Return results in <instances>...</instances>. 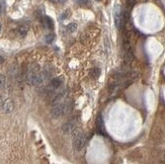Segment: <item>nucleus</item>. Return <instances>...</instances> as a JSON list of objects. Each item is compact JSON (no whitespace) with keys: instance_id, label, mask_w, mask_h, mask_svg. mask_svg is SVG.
I'll list each match as a JSON object with an SVG mask.
<instances>
[{"instance_id":"1","label":"nucleus","mask_w":165,"mask_h":164,"mask_svg":"<svg viewBox=\"0 0 165 164\" xmlns=\"http://www.w3.org/2000/svg\"><path fill=\"white\" fill-rule=\"evenodd\" d=\"M70 111V102L69 100H62L58 103L54 104L52 109L51 115L54 119H59L63 115H65Z\"/></svg>"},{"instance_id":"2","label":"nucleus","mask_w":165,"mask_h":164,"mask_svg":"<svg viewBox=\"0 0 165 164\" xmlns=\"http://www.w3.org/2000/svg\"><path fill=\"white\" fill-rule=\"evenodd\" d=\"M72 142H73V147L76 151H81L85 146L86 138L80 129H76L72 133Z\"/></svg>"},{"instance_id":"3","label":"nucleus","mask_w":165,"mask_h":164,"mask_svg":"<svg viewBox=\"0 0 165 164\" xmlns=\"http://www.w3.org/2000/svg\"><path fill=\"white\" fill-rule=\"evenodd\" d=\"M77 129V121L75 119H71V120L67 121L62 127V132L65 135H69L72 134Z\"/></svg>"},{"instance_id":"4","label":"nucleus","mask_w":165,"mask_h":164,"mask_svg":"<svg viewBox=\"0 0 165 164\" xmlns=\"http://www.w3.org/2000/svg\"><path fill=\"white\" fill-rule=\"evenodd\" d=\"M114 19L116 27L120 29L122 27V22H123V13H122V8H120V4H116L114 7Z\"/></svg>"},{"instance_id":"5","label":"nucleus","mask_w":165,"mask_h":164,"mask_svg":"<svg viewBox=\"0 0 165 164\" xmlns=\"http://www.w3.org/2000/svg\"><path fill=\"white\" fill-rule=\"evenodd\" d=\"M14 109V102L11 98H6L3 101L2 105V111L4 113H12V111Z\"/></svg>"},{"instance_id":"6","label":"nucleus","mask_w":165,"mask_h":164,"mask_svg":"<svg viewBox=\"0 0 165 164\" xmlns=\"http://www.w3.org/2000/svg\"><path fill=\"white\" fill-rule=\"evenodd\" d=\"M63 83V77H57V78H53L51 80V83H50V88L51 90H56V89L60 88L62 86Z\"/></svg>"},{"instance_id":"7","label":"nucleus","mask_w":165,"mask_h":164,"mask_svg":"<svg viewBox=\"0 0 165 164\" xmlns=\"http://www.w3.org/2000/svg\"><path fill=\"white\" fill-rule=\"evenodd\" d=\"M96 126H97V131L99 132V134H104V124H103V120L101 115H97V119H96Z\"/></svg>"},{"instance_id":"8","label":"nucleus","mask_w":165,"mask_h":164,"mask_svg":"<svg viewBox=\"0 0 165 164\" xmlns=\"http://www.w3.org/2000/svg\"><path fill=\"white\" fill-rule=\"evenodd\" d=\"M44 25L47 29H52L54 27V22H53V19L49 16H45L44 17Z\"/></svg>"},{"instance_id":"9","label":"nucleus","mask_w":165,"mask_h":164,"mask_svg":"<svg viewBox=\"0 0 165 164\" xmlns=\"http://www.w3.org/2000/svg\"><path fill=\"white\" fill-rule=\"evenodd\" d=\"M27 31H29V29H27V27H25V25H21V27L18 29V35H19L21 38H25V36H27Z\"/></svg>"},{"instance_id":"10","label":"nucleus","mask_w":165,"mask_h":164,"mask_svg":"<svg viewBox=\"0 0 165 164\" xmlns=\"http://www.w3.org/2000/svg\"><path fill=\"white\" fill-rule=\"evenodd\" d=\"M90 75H91L93 78L99 77V75H100V69H99V68H93L91 71H90Z\"/></svg>"},{"instance_id":"11","label":"nucleus","mask_w":165,"mask_h":164,"mask_svg":"<svg viewBox=\"0 0 165 164\" xmlns=\"http://www.w3.org/2000/svg\"><path fill=\"white\" fill-rule=\"evenodd\" d=\"M5 84H6V77L0 73V88H4Z\"/></svg>"},{"instance_id":"12","label":"nucleus","mask_w":165,"mask_h":164,"mask_svg":"<svg viewBox=\"0 0 165 164\" xmlns=\"http://www.w3.org/2000/svg\"><path fill=\"white\" fill-rule=\"evenodd\" d=\"M76 29H77V25H76V23H69V25H67V31H69V33H74Z\"/></svg>"},{"instance_id":"13","label":"nucleus","mask_w":165,"mask_h":164,"mask_svg":"<svg viewBox=\"0 0 165 164\" xmlns=\"http://www.w3.org/2000/svg\"><path fill=\"white\" fill-rule=\"evenodd\" d=\"M54 39H55V36H54L53 33H50V35L46 36L45 41H46V43H47V44H52V43H53V41H54Z\"/></svg>"},{"instance_id":"14","label":"nucleus","mask_w":165,"mask_h":164,"mask_svg":"<svg viewBox=\"0 0 165 164\" xmlns=\"http://www.w3.org/2000/svg\"><path fill=\"white\" fill-rule=\"evenodd\" d=\"M136 3V0H127V5L129 8H132Z\"/></svg>"},{"instance_id":"15","label":"nucleus","mask_w":165,"mask_h":164,"mask_svg":"<svg viewBox=\"0 0 165 164\" xmlns=\"http://www.w3.org/2000/svg\"><path fill=\"white\" fill-rule=\"evenodd\" d=\"M69 14H70V10H69V9H67V10L65 11L64 13L61 15V19H65V18L67 17V16H69Z\"/></svg>"},{"instance_id":"16","label":"nucleus","mask_w":165,"mask_h":164,"mask_svg":"<svg viewBox=\"0 0 165 164\" xmlns=\"http://www.w3.org/2000/svg\"><path fill=\"white\" fill-rule=\"evenodd\" d=\"M90 0H74V2L78 3V4H86L89 2Z\"/></svg>"},{"instance_id":"17","label":"nucleus","mask_w":165,"mask_h":164,"mask_svg":"<svg viewBox=\"0 0 165 164\" xmlns=\"http://www.w3.org/2000/svg\"><path fill=\"white\" fill-rule=\"evenodd\" d=\"M104 44H105V48H106V51L107 52H109V43H108V39H107V37H105V39H104Z\"/></svg>"},{"instance_id":"18","label":"nucleus","mask_w":165,"mask_h":164,"mask_svg":"<svg viewBox=\"0 0 165 164\" xmlns=\"http://www.w3.org/2000/svg\"><path fill=\"white\" fill-rule=\"evenodd\" d=\"M3 101H4V100H3V99H2V97H1V95H0V109H2Z\"/></svg>"},{"instance_id":"19","label":"nucleus","mask_w":165,"mask_h":164,"mask_svg":"<svg viewBox=\"0 0 165 164\" xmlns=\"http://www.w3.org/2000/svg\"><path fill=\"white\" fill-rule=\"evenodd\" d=\"M3 62H4V58L2 56H0V64H2Z\"/></svg>"},{"instance_id":"20","label":"nucleus","mask_w":165,"mask_h":164,"mask_svg":"<svg viewBox=\"0 0 165 164\" xmlns=\"http://www.w3.org/2000/svg\"><path fill=\"white\" fill-rule=\"evenodd\" d=\"M1 11H2V7H1V4H0V13H1Z\"/></svg>"},{"instance_id":"21","label":"nucleus","mask_w":165,"mask_h":164,"mask_svg":"<svg viewBox=\"0 0 165 164\" xmlns=\"http://www.w3.org/2000/svg\"><path fill=\"white\" fill-rule=\"evenodd\" d=\"M1 27H2V25H1V23H0V31H1Z\"/></svg>"},{"instance_id":"22","label":"nucleus","mask_w":165,"mask_h":164,"mask_svg":"<svg viewBox=\"0 0 165 164\" xmlns=\"http://www.w3.org/2000/svg\"><path fill=\"white\" fill-rule=\"evenodd\" d=\"M52 1H54V2H56V1H58V0H52Z\"/></svg>"}]
</instances>
